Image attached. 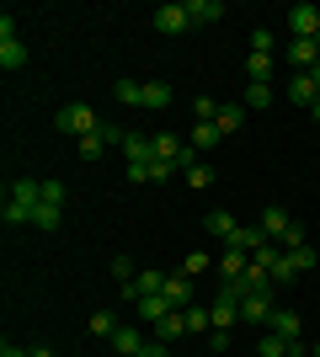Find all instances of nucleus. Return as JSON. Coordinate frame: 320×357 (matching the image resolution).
<instances>
[{
  "label": "nucleus",
  "mask_w": 320,
  "mask_h": 357,
  "mask_svg": "<svg viewBox=\"0 0 320 357\" xmlns=\"http://www.w3.org/2000/svg\"><path fill=\"white\" fill-rule=\"evenodd\" d=\"M213 267H219V283H235V278H241V272L251 267V256H245L241 245H224V256H219Z\"/></svg>",
  "instance_id": "6"
},
{
  "label": "nucleus",
  "mask_w": 320,
  "mask_h": 357,
  "mask_svg": "<svg viewBox=\"0 0 320 357\" xmlns=\"http://www.w3.org/2000/svg\"><path fill=\"white\" fill-rule=\"evenodd\" d=\"M187 187H198V192L213 187V171H208V165H187Z\"/></svg>",
  "instance_id": "32"
},
{
  "label": "nucleus",
  "mask_w": 320,
  "mask_h": 357,
  "mask_svg": "<svg viewBox=\"0 0 320 357\" xmlns=\"http://www.w3.org/2000/svg\"><path fill=\"white\" fill-rule=\"evenodd\" d=\"M241 123H245V107H241V102H224V107H219V118H213V128L229 139L235 128H241Z\"/></svg>",
  "instance_id": "16"
},
{
  "label": "nucleus",
  "mask_w": 320,
  "mask_h": 357,
  "mask_svg": "<svg viewBox=\"0 0 320 357\" xmlns=\"http://www.w3.org/2000/svg\"><path fill=\"white\" fill-rule=\"evenodd\" d=\"M273 102V86H257V80H245V96H241V107L251 112V107H267Z\"/></svg>",
  "instance_id": "25"
},
{
  "label": "nucleus",
  "mask_w": 320,
  "mask_h": 357,
  "mask_svg": "<svg viewBox=\"0 0 320 357\" xmlns=\"http://www.w3.org/2000/svg\"><path fill=\"white\" fill-rule=\"evenodd\" d=\"M166 314H171L166 294H144V298H139V320H150V326H160Z\"/></svg>",
  "instance_id": "14"
},
{
  "label": "nucleus",
  "mask_w": 320,
  "mask_h": 357,
  "mask_svg": "<svg viewBox=\"0 0 320 357\" xmlns=\"http://www.w3.org/2000/svg\"><path fill=\"white\" fill-rule=\"evenodd\" d=\"M123 155H128V165H150V160H155V139L123 134Z\"/></svg>",
  "instance_id": "9"
},
{
  "label": "nucleus",
  "mask_w": 320,
  "mask_h": 357,
  "mask_svg": "<svg viewBox=\"0 0 320 357\" xmlns=\"http://www.w3.org/2000/svg\"><path fill=\"white\" fill-rule=\"evenodd\" d=\"M0 64H6V70H22V64H27V48H22V38H16V43H0Z\"/></svg>",
  "instance_id": "28"
},
{
  "label": "nucleus",
  "mask_w": 320,
  "mask_h": 357,
  "mask_svg": "<svg viewBox=\"0 0 320 357\" xmlns=\"http://www.w3.org/2000/svg\"><path fill=\"white\" fill-rule=\"evenodd\" d=\"M144 107H150V112L171 107V86H166V80H144Z\"/></svg>",
  "instance_id": "21"
},
{
  "label": "nucleus",
  "mask_w": 320,
  "mask_h": 357,
  "mask_svg": "<svg viewBox=\"0 0 320 357\" xmlns=\"http://www.w3.org/2000/svg\"><path fill=\"white\" fill-rule=\"evenodd\" d=\"M310 80H315V91H320V64H315V70H310Z\"/></svg>",
  "instance_id": "43"
},
{
  "label": "nucleus",
  "mask_w": 320,
  "mask_h": 357,
  "mask_svg": "<svg viewBox=\"0 0 320 357\" xmlns=\"http://www.w3.org/2000/svg\"><path fill=\"white\" fill-rule=\"evenodd\" d=\"M289 102H299V107H315L320 102V91H315L310 75H294V80H289Z\"/></svg>",
  "instance_id": "17"
},
{
  "label": "nucleus",
  "mask_w": 320,
  "mask_h": 357,
  "mask_svg": "<svg viewBox=\"0 0 320 357\" xmlns=\"http://www.w3.org/2000/svg\"><path fill=\"white\" fill-rule=\"evenodd\" d=\"M0 357H32V352H27V347H11V342H6V347H0Z\"/></svg>",
  "instance_id": "41"
},
{
  "label": "nucleus",
  "mask_w": 320,
  "mask_h": 357,
  "mask_svg": "<svg viewBox=\"0 0 320 357\" xmlns=\"http://www.w3.org/2000/svg\"><path fill=\"white\" fill-rule=\"evenodd\" d=\"M192 112H198V123H213L219 118V102L213 96H192Z\"/></svg>",
  "instance_id": "31"
},
{
  "label": "nucleus",
  "mask_w": 320,
  "mask_h": 357,
  "mask_svg": "<svg viewBox=\"0 0 320 357\" xmlns=\"http://www.w3.org/2000/svg\"><path fill=\"white\" fill-rule=\"evenodd\" d=\"M0 43H16V16H0Z\"/></svg>",
  "instance_id": "38"
},
{
  "label": "nucleus",
  "mask_w": 320,
  "mask_h": 357,
  "mask_svg": "<svg viewBox=\"0 0 320 357\" xmlns=\"http://www.w3.org/2000/svg\"><path fill=\"white\" fill-rule=\"evenodd\" d=\"M267 331H277V336H289V342H299V314H294V310H273Z\"/></svg>",
  "instance_id": "19"
},
{
  "label": "nucleus",
  "mask_w": 320,
  "mask_h": 357,
  "mask_svg": "<svg viewBox=\"0 0 320 357\" xmlns=\"http://www.w3.org/2000/svg\"><path fill=\"white\" fill-rule=\"evenodd\" d=\"M182 320H187V336H198V331H213V310H203V304H187Z\"/></svg>",
  "instance_id": "20"
},
{
  "label": "nucleus",
  "mask_w": 320,
  "mask_h": 357,
  "mask_svg": "<svg viewBox=\"0 0 320 357\" xmlns=\"http://www.w3.org/2000/svg\"><path fill=\"white\" fill-rule=\"evenodd\" d=\"M289 336H277V331H261V357H289Z\"/></svg>",
  "instance_id": "26"
},
{
  "label": "nucleus",
  "mask_w": 320,
  "mask_h": 357,
  "mask_svg": "<svg viewBox=\"0 0 320 357\" xmlns=\"http://www.w3.org/2000/svg\"><path fill=\"white\" fill-rule=\"evenodd\" d=\"M241 320H251V326L267 331V320H273V294H251V298L241 304Z\"/></svg>",
  "instance_id": "8"
},
{
  "label": "nucleus",
  "mask_w": 320,
  "mask_h": 357,
  "mask_svg": "<svg viewBox=\"0 0 320 357\" xmlns=\"http://www.w3.org/2000/svg\"><path fill=\"white\" fill-rule=\"evenodd\" d=\"M229 347V331H208V352H224Z\"/></svg>",
  "instance_id": "39"
},
{
  "label": "nucleus",
  "mask_w": 320,
  "mask_h": 357,
  "mask_svg": "<svg viewBox=\"0 0 320 357\" xmlns=\"http://www.w3.org/2000/svg\"><path fill=\"white\" fill-rule=\"evenodd\" d=\"M112 96H118L123 107H144V86H139V80H118V86H112Z\"/></svg>",
  "instance_id": "24"
},
{
  "label": "nucleus",
  "mask_w": 320,
  "mask_h": 357,
  "mask_svg": "<svg viewBox=\"0 0 320 357\" xmlns=\"http://www.w3.org/2000/svg\"><path fill=\"white\" fill-rule=\"evenodd\" d=\"M203 229H208V235H219L224 245H235V240H241V224H235V213H224V208H213L208 219H203Z\"/></svg>",
  "instance_id": "7"
},
{
  "label": "nucleus",
  "mask_w": 320,
  "mask_h": 357,
  "mask_svg": "<svg viewBox=\"0 0 320 357\" xmlns=\"http://www.w3.org/2000/svg\"><path fill=\"white\" fill-rule=\"evenodd\" d=\"M192 149H213V144H224V134L213 128V123H192V139H187Z\"/></svg>",
  "instance_id": "22"
},
{
  "label": "nucleus",
  "mask_w": 320,
  "mask_h": 357,
  "mask_svg": "<svg viewBox=\"0 0 320 357\" xmlns=\"http://www.w3.org/2000/svg\"><path fill=\"white\" fill-rule=\"evenodd\" d=\"M32 357H54V352H48V347H32Z\"/></svg>",
  "instance_id": "42"
},
{
  "label": "nucleus",
  "mask_w": 320,
  "mask_h": 357,
  "mask_svg": "<svg viewBox=\"0 0 320 357\" xmlns=\"http://www.w3.org/2000/svg\"><path fill=\"white\" fill-rule=\"evenodd\" d=\"M283 256H289L294 278H299V272H315V245H294V251H283Z\"/></svg>",
  "instance_id": "23"
},
{
  "label": "nucleus",
  "mask_w": 320,
  "mask_h": 357,
  "mask_svg": "<svg viewBox=\"0 0 320 357\" xmlns=\"http://www.w3.org/2000/svg\"><path fill=\"white\" fill-rule=\"evenodd\" d=\"M150 27L160 32V38H182V32H192V11H187V0H182V6H176V0L155 6V11H150Z\"/></svg>",
  "instance_id": "2"
},
{
  "label": "nucleus",
  "mask_w": 320,
  "mask_h": 357,
  "mask_svg": "<svg viewBox=\"0 0 320 357\" xmlns=\"http://www.w3.org/2000/svg\"><path fill=\"white\" fill-rule=\"evenodd\" d=\"M294 245H310V240H305V224H294L289 235H283V251H294Z\"/></svg>",
  "instance_id": "37"
},
{
  "label": "nucleus",
  "mask_w": 320,
  "mask_h": 357,
  "mask_svg": "<svg viewBox=\"0 0 320 357\" xmlns=\"http://www.w3.org/2000/svg\"><path fill=\"white\" fill-rule=\"evenodd\" d=\"M59 219H64V208H48V203L32 208V224H38V229H59Z\"/></svg>",
  "instance_id": "29"
},
{
  "label": "nucleus",
  "mask_w": 320,
  "mask_h": 357,
  "mask_svg": "<svg viewBox=\"0 0 320 357\" xmlns=\"http://www.w3.org/2000/svg\"><path fill=\"white\" fill-rule=\"evenodd\" d=\"M310 357H320V342H315V347H310Z\"/></svg>",
  "instance_id": "45"
},
{
  "label": "nucleus",
  "mask_w": 320,
  "mask_h": 357,
  "mask_svg": "<svg viewBox=\"0 0 320 357\" xmlns=\"http://www.w3.org/2000/svg\"><path fill=\"white\" fill-rule=\"evenodd\" d=\"M182 336H187V320H182V310H171L166 314V320H160V326H155V342H182Z\"/></svg>",
  "instance_id": "15"
},
{
  "label": "nucleus",
  "mask_w": 320,
  "mask_h": 357,
  "mask_svg": "<svg viewBox=\"0 0 320 357\" xmlns=\"http://www.w3.org/2000/svg\"><path fill=\"white\" fill-rule=\"evenodd\" d=\"M160 294H166L171 310H187V304H192V278H187V272H166V288H160Z\"/></svg>",
  "instance_id": "4"
},
{
  "label": "nucleus",
  "mask_w": 320,
  "mask_h": 357,
  "mask_svg": "<svg viewBox=\"0 0 320 357\" xmlns=\"http://www.w3.org/2000/svg\"><path fill=\"white\" fill-rule=\"evenodd\" d=\"M310 118H315V123H320V102H315V107H310Z\"/></svg>",
  "instance_id": "44"
},
{
  "label": "nucleus",
  "mask_w": 320,
  "mask_h": 357,
  "mask_svg": "<svg viewBox=\"0 0 320 357\" xmlns=\"http://www.w3.org/2000/svg\"><path fill=\"white\" fill-rule=\"evenodd\" d=\"M261 229H267V240H283V235L294 229V219L277 208V203H267V208H261Z\"/></svg>",
  "instance_id": "10"
},
{
  "label": "nucleus",
  "mask_w": 320,
  "mask_h": 357,
  "mask_svg": "<svg viewBox=\"0 0 320 357\" xmlns=\"http://www.w3.org/2000/svg\"><path fill=\"white\" fill-rule=\"evenodd\" d=\"M320 32V11L315 6H294L289 11V38H315Z\"/></svg>",
  "instance_id": "5"
},
{
  "label": "nucleus",
  "mask_w": 320,
  "mask_h": 357,
  "mask_svg": "<svg viewBox=\"0 0 320 357\" xmlns=\"http://www.w3.org/2000/svg\"><path fill=\"white\" fill-rule=\"evenodd\" d=\"M112 352H118V357H139V352H144V336H139L134 326H118V331H112Z\"/></svg>",
  "instance_id": "11"
},
{
  "label": "nucleus",
  "mask_w": 320,
  "mask_h": 357,
  "mask_svg": "<svg viewBox=\"0 0 320 357\" xmlns=\"http://www.w3.org/2000/svg\"><path fill=\"white\" fill-rule=\"evenodd\" d=\"M112 278H118V283H134V261H128V256H118V261H112Z\"/></svg>",
  "instance_id": "36"
},
{
  "label": "nucleus",
  "mask_w": 320,
  "mask_h": 357,
  "mask_svg": "<svg viewBox=\"0 0 320 357\" xmlns=\"http://www.w3.org/2000/svg\"><path fill=\"white\" fill-rule=\"evenodd\" d=\"M139 357H171V347L166 342H144V352H139Z\"/></svg>",
  "instance_id": "40"
},
{
  "label": "nucleus",
  "mask_w": 320,
  "mask_h": 357,
  "mask_svg": "<svg viewBox=\"0 0 320 357\" xmlns=\"http://www.w3.org/2000/svg\"><path fill=\"white\" fill-rule=\"evenodd\" d=\"M0 219H6V224H32V208H27V203H16V197H6V203H0Z\"/></svg>",
  "instance_id": "27"
},
{
  "label": "nucleus",
  "mask_w": 320,
  "mask_h": 357,
  "mask_svg": "<svg viewBox=\"0 0 320 357\" xmlns=\"http://www.w3.org/2000/svg\"><path fill=\"white\" fill-rule=\"evenodd\" d=\"M315 48H320V32H315Z\"/></svg>",
  "instance_id": "46"
},
{
  "label": "nucleus",
  "mask_w": 320,
  "mask_h": 357,
  "mask_svg": "<svg viewBox=\"0 0 320 357\" xmlns=\"http://www.w3.org/2000/svg\"><path fill=\"white\" fill-rule=\"evenodd\" d=\"M208 267H213V261H208V251H192V256L182 261V272H187V278H192V272H208Z\"/></svg>",
  "instance_id": "34"
},
{
  "label": "nucleus",
  "mask_w": 320,
  "mask_h": 357,
  "mask_svg": "<svg viewBox=\"0 0 320 357\" xmlns=\"http://www.w3.org/2000/svg\"><path fill=\"white\" fill-rule=\"evenodd\" d=\"M43 203L48 208H64V181H43Z\"/></svg>",
  "instance_id": "33"
},
{
  "label": "nucleus",
  "mask_w": 320,
  "mask_h": 357,
  "mask_svg": "<svg viewBox=\"0 0 320 357\" xmlns=\"http://www.w3.org/2000/svg\"><path fill=\"white\" fill-rule=\"evenodd\" d=\"M54 128H59V134H70V139H86V134H96L102 123H96V112H91L86 102H70V107H59V112H54Z\"/></svg>",
  "instance_id": "1"
},
{
  "label": "nucleus",
  "mask_w": 320,
  "mask_h": 357,
  "mask_svg": "<svg viewBox=\"0 0 320 357\" xmlns=\"http://www.w3.org/2000/svg\"><path fill=\"white\" fill-rule=\"evenodd\" d=\"M273 48H277L273 27H257V32H251V54H273Z\"/></svg>",
  "instance_id": "30"
},
{
  "label": "nucleus",
  "mask_w": 320,
  "mask_h": 357,
  "mask_svg": "<svg viewBox=\"0 0 320 357\" xmlns=\"http://www.w3.org/2000/svg\"><path fill=\"white\" fill-rule=\"evenodd\" d=\"M245 80H257V86H273V54H251V59H245Z\"/></svg>",
  "instance_id": "18"
},
{
  "label": "nucleus",
  "mask_w": 320,
  "mask_h": 357,
  "mask_svg": "<svg viewBox=\"0 0 320 357\" xmlns=\"http://www.w3.org/2000/svg\"><path fill=\"white\" fill-rule=\"evenodd\" d=\"M112 331H118L112 314H91V336H112Z\"/></svg>",
  "instance_id": "35"
},
{
  "label": "nucleus",
  "mask_w": 320,
  "mask_h": 357,
  "mask_svg": "<svg viewBox=\"0 0 320 357\" xmlns=\"http://www.w3.org/2000/svg\"><path fill=\"white\" fill-rule=\"evenodd\" d=\"M187 11H192V27H213V22H224V6H219V0H187Z\"/></svg>",
  "instance_id": "12"
},
{
  "label": "nucleus",
  "mask_w": 320,
  "mask_h": 357,
  "mask_svg": "<svg viewBox=\"0 0 320 357\" xmlns=\"http://www.w3.org/2000/svg\"><path fill=\"white\" fill-rule=\"evenodd\" d=\"M283 54H289V64L299 75H310L320 64V48H315V38H289V48H283Z\"/></svg>",
  "instance_id": "3"
},
{
  "label": "nucleus",
  "mask_w": 320,
  "mask_h": 357,
  "mask_svg": "<svg viewBox=\"0 0 320 357\" xmlns=\"http://www.w3.org/2000/svg\"><path fill=\"white\" fill-rule=\"evenodd\" d=\"M235 320H241V304H235L229 294H219L213 298V331H229Z\"/></svg>",
  "instance_id": "13"
}]
</instances>
